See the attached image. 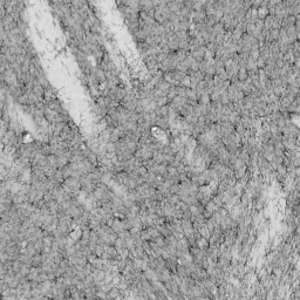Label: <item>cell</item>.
<instances>
[{
    "label": "cell",
    "instance_id": "cell-5",
    "mask_svg": "<svg viewBox=\"0 0 300 300\" xmlns=\"http://www.w3.org/2000/svg\"><path fill=\"white\" fill-rule=\"evenodd\" d=\"M155 102H156V106H157V107H162V106H166V104H169V100H168V97H166V96H161V97L156 99Z\"/></svg>",
    "mask_w": 300,
    "mask_h": 300
},
{
    "label": "cell",
    "instance_id": "cell-6",
    "mask_svg": "<svg viewBox=\"0 0 300 300\" xmlns=\"http://www.w3.org/2000/svg\"><path fill=\"white\" fill-rule=\"evenodd\" d=\"M152 242H155V243L157 244V245H159L161 247L165 246V238L163 236H161V235H159L158 237H156V238H155Z\"/></svg>",
    "mask_w": 300,
    "mask_h": 300
},
{
    "label": "cell",
    "instance_id": "cell-4",
    "mask_svg": "<svg viewBox=\"0 0 300 300\" xmlns=\"http://www.w3.org/2000/svg\"><path fill=\"white\" fill-rule=\"evenodd\" d=\"M170 280H171L172 283H175L176 285H181L182 284V281H183V279L179 277L178 274L176 273V272H171V274H170Z\"/></svg>",
    "mask_w": 300,
    "mask_h": 300
},
{
    "label": "cell",
    "instance_id": "cell-2",
    "mask_svg": "<svg viewBox=\"0 0 300 300\" xmlns=\"http://www.w3.org/2000/svg\"><path fill=\"white\" fill-rule=\"evenodd\" d=\"M204 207H205V210H207V211H209L210 214H214V212H216V211H217V210L219 209V207H217V205H216V204H214V203L211 199L209 200L207 204L204 205Z\"/></svg>",
    "mask_w": 300,
    "mask_h": 300
},
{
    "label": "cell",
    "instance_id": "cell-1",
    "mask_svg": "<svg viewBox=\"0 0 300 300\" xmlns=\"http://www.w3.org/2000/svg\"><path fill=\"white\" fill-rule=\"evenodd\" d=\"M195 245H196L197 247H199V249H207V246H209V240H207V238H204V237L200 236L199 238L196 239Z\"/></svg>",
    "mask_w": 300,
    "mask_h": 300
},
{
    "label": "cell",
    "instance_id": "cell-3",
    "mask_svg": "<svg viewBox=\"0 0 300 300\" xmlns=\"http://www.w3.org/2000/svg\"><path fill=\"white\" fill-rule=\"evenodd\" d=\"M197 231L199 232V235L202 237H204V238H207V239H209V238H210V235H211V232H210V230L207 228V225H205V224H204V225H202V226H200V228L197 230Z\"/></svg>",
    "mask_w": 300,
    "mask_h": 300
}]
</instances>
